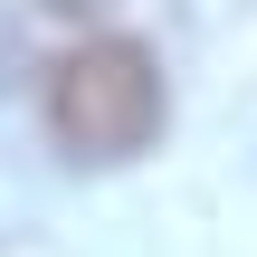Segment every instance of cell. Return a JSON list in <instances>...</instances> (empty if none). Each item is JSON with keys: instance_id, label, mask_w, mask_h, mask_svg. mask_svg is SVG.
Returning <instances> with one entry per match:
<instances>
[{"instance_id": "1", "label": "cell", "mask_w": 257, "mask_h": 257, "mask_svg": "<svg viewBox=\"0 0 257 257\" xmlns=\"http://www.w3.org/2000/svg\"><path fill=\"white\" fill-rule=\"evenodd\" d=\"M48 134L67 162H134L162 134V67L143 38H86L48 76Z\"/></svg>"}]
</instances>
